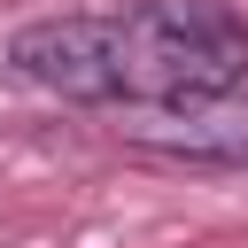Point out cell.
I'll list each match as a JSON object with an SVG mask.
<instances>
[{"label": "cell", "mask_w": 248, "mask_h": 248, "mask_svg": "<svg viewBox=\"0 0 248 248\" xmlns=\"http://www.w3.org/2000/svg\"><path fill=\"white\" fill-rule=\"evenodd\" d=\"M8 70L54 101H124V16H39L8 39Z\"/></svg>", "instance_id": "7a4b0ae2"}, {"label": "cell", "mask_w": 248, "mask_h": 248, "mask_svg": "<svg viewBox=\"0 0 248 248\" xmlns=\"http://www.w3.org/2000/svg\"><path fill=\"white\" fill-rule=\"evenodd\" d=\"M248 70V31L225 0H140L124 8V108L232 93Z\"/></svg>", "instance_id": "6da1fadb"}, {"label": "cell", "mask_w": 248, "mask_h": 248, "mask_svg": "<svg viewBox=\"0 0 248 248\" xmlns=\"http://www.w3.org/2000/svg\"><path fill=\"white\" fill-rule=\"evenodd\" d=\"M124 140L147 147V155H170V163H248V101L240 93L132 101Z\"/></svg>", "instance_id": "3957f363"}]
</instances>
